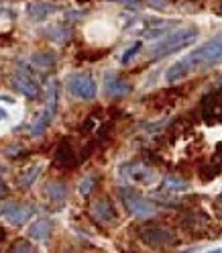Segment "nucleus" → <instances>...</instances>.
<instances>
[{"mask_svg": "<svg viewBox=\"0 0 222 253\" xmlns=\"http://www.w3.org/2000/svg\"><path fill=\"white\" fill-rule=\"evenodd\" d=\"M200 35V31L196 27H184V29H176L171 33H165L163 37L157 39L151 47H149V57L151 59H161L165 55H171L184 47H189Z\"/></svg>", "mask_w": 222, "mask_h": 253, "instance_id": "nucleus-2", "label": "nucleus"}, {"mask_svg": "<svg viewBox=\"0 0 222 253\" xmlns=\"http://www.w3.org/2000/svg\"><path fill=\"white\" fill-rule=\"evenodd\" d=\"M6 117H8V113H6V110H4V108H0V121H4Z\"/></svg>", "mask_w": 222, "mask_h": 253, "instance_id": "nucleus-24", "label": "nucleus"}, {"mask_svg": "<svg viewBox=\"0 0 222 253\" xmlns=\"http://www.w3.org/2000/svg\"><path fill=\"white\" fill-rule=\"evenodd\" d=\"M143 239L149 245H163V243L173 241V233H169L167 229H161V227H151L147 231H143Z\"/></svg>", "mask_w": 222, "mask_h": 253, "instance_id": "nucleus-13", "label": "nucleus"}, {"mask_svg": "<svg viewBox=\"0 0 222 253\" xmlns=\"http://www.w3.org/2000/svg\"><path fill=\"white\" fill-rule=\"evenodd\" d=\"M94 184H96V178H94V176H88V178H84V180H82V184H80V188H77V192H80L82 196H88V194L92 192Z\"/></svg>", "mask_w": 222, "mask_h": 253, "instance_id": "nucleus-19", "label": "nucleus"}, {"mask_svg": "<svg viewBox=\"0 0 222 253\" xmlns=\"http://www.w3.org/2000/svg\"><path fill=\"white\" fill-rule=\"evenodd\" d=\"M66 88L72 96L80 98V100H94L98 96V86L96 80L88 74V72H74L68 76Z\"/></svg>", "mask_w": 222, "mask_h": 253, "instance_id": "nucleus-5", "label": "nucleus"}, {"mask_svg": "<svg viewBox=\"0 0 222 253\" xmlns=\"http://www.w3.org/2000/svg\"><path fill=\"white\" fill-rule=\"evenodd\" d=\"M51 231H53V225H51V220H47V218H37L35 223H31V227L27 229L31 239L39 241V243H45L47 239H49Z\"/></svg>", "mask_w": 222, "mask_h": 253, "instance_id": "nucleus-11", "label": "nucleus"}, {"mask_svg": "<svg viewBox=\"0 0 222 253\" xmlns=\"http://www.w3.org/2000/svg\"><path fill=\"white\" fill-rule=\"evenodd\" d=\"M118 173H120L124 180H129V182H133V184H145V186L153 184L155 178H157L155 169H151V168L145 166V164H139V162L122 164V166L118 168Z\"/></svg>", "mask_w": 222, "mask_h": 253, "instance_id": "nucleus-6", "label": "nucleus"}, {"mask_svg": "<svg viewBox=\"0 0 222 253\" xmlns=\"http://www.w3.org/2000/svg\"><path fill=\"white\" fill-rule=\"evenodd\" d=\"M55 10H57V6L51 2H31L27 6V14L31 21H45L47 17H51Z\"/></svg>", "mask_w": 222, "mask_h": 253, "instance_id": "nucleus-12", "label": "nucleus"}, {"mask_svg": "<svg viewBox=\"0 0 222 253\" xmlns=\"http://www.w3.org/2000/svg\"><path fill=\"white\" fill-rule=\"evenodd\" d=\"M21 151H23L21 145H14V147H6V149H4V155L12 157V155H17V153H21Z\"/></svg>", "mask_w": 222, "mask_h": 253, "instance_id": "nucleus-22", "label": "nucleus"}, {"mask_svg": "<svg viewBox=\"0 0 222 253\" xmlns=\"http://www.w3.org/2000/svg\"><path fill=\"white\" fill-rule=\"evenodd\" d=\"M141 45H143L141 41H135V43L129 47V49H126V51L122 53V57H120V63H124V66H126V63H129V61H131V59H133V57H135V55L141 51Z\"/></svg>", "mask_w": 222, "mask_h": 253, "instance_id": "nucleus-18", "label": "nucleus"}, {"mask_svg": "<svg viewBox=\"0 0 222 253\" xmlns=\"http://www.w3.org/2000/svg\"><path fill=\"white\" fill-rule=\"evenodd\" d=\"M27 241H17V245H12V251H33V245H25Z\"/></svg>", "mask_w": 222, "mask_h": 253, "instance_id": "nucleus-21", "label": "nucleus"}, {"mask_svg": "<svg viewBox=\"0 0 222 253\" xmlns=\"http://www.w3.org/2000/svg\"><path fill=\"white\" fill-rule=\"evenodd\" d=\"M41 166H31L29 169H25L23 173H21V178H19V188H23V190H27V188H31L35 184V180L39 178V173H41Z\"/></svg>", "mask_w": 222, "mask_h": 253, "instance_id": "nucleus-17", "label": "nucleus"}, {"mask_svg": "<svg viewBox=\"0 0 222 253\" xmlns=\"http://www.w3.org/2000/svg\"><path fill=\"white\" fill-rule=\"evenodd\" d=\"M45 192H47V198H49L51 202H63L68 198V186L63 182H49Z\"/></svg>", "mask_w": 222, "mask_h": 253, "instance_id": "nucleus-15", "label": "nucleus"}, {"mask_svg": "<svg viewBox=\"0 0 222 253\" xmlns=\"http://www.w3.org/2000/svg\"><path fill=\"white\" fill-rule=\"evenodd\" d=\"M161 188L165 190V192L173 194V192H184V190L189 188V182L187 180H182L178 176H165L163 182H161Z\"/></svg>", "mask_w": 222, "mask_h": 253, "instance_id": "nucleus-16", "label": "nucleus"}, {"mask_svg": "<svg viewBox=\"0 0 222 253\" xmlns=\"http://www.w3.org/2000/svg\"><path fill=\"white\" fill-rule=\"evenodd\" d=\"M220 59H222V33L210 37L200 47H196L192 53H187L180 61L171 63V66L165 70V82L167 84L182 82L189 74L204 70V68H210V66H214V63H218Z\"/></svg>", "mask_w": 222, "mask_h": 253, "instance_id": "nucleus-1", "label": "nucleus"}, {"mask_svg": "<svg viewBox=\"0 0 222 253\" xmlns=\"http://www.w3.org/2000/svg\"><path fill=\"white\" fill-rule=\"evenodd\" d=\"M133 90V86L120 78L116 72H106L104 74V92L108 94L110 98H122V96H129Z\"/></svg>", "mask_w": 222, "mask_h": 253, "instance_id": "nucleus-8", "label": "nucleus"}, {"mask_svg": "<svg viewBox=\"0 0 222 253\" xmlns=\"http://www.w3.org/2000/svg\"><path fill=\"white\" fill-rule=\"evenodd\" d=\"M92 216L98 220V223L102 225H108V223H112V220L116 218V211L112 207V202H110L106 196H100L96 202L92 204Z\"/></svg>", "mask_w": 222, "mask_h": 253, "instance_id": "nucleus-10", "label": "nucleus"}, {"mask_svg": "<svg viewBox=\"0 0 222 253\" xmlns=\"http://www.w3.org/2000/svg\"><path fill=\"white\" fill-rule=\"evenodd\" d=\"M31 214H33V207H31V204L14 202V200H6V202L0 204V216L4 220H8V223L14 227L25 225L31 218Z\"/></svg>", "mask_w": 222, "mask_h": 253, "instance_id": "nucleus-7", "label": "nucleus"}, {"mask_svg": "<svg viewBox=\"0 0 222 253\" xmlns=\"http://www.w3.org/2000/svg\"><path fill=\"white\" fill-rule=\"evenodd\" d=\"M57 102H59V90H57V82L53 80L49 84V92H47V100H45V106L41 108L39 117L31 123V137H41L47 129H49V125L53 123L55 119V113H57Z\"/></svg>", "mask_w": 222, "mask_h": 253, "instance_id": "nucleus-3", "label": "nucleus"}, {"mask_svg": "<svg viewBox=\"0 0 222 253\" xmlns=\"http://www.w3.org/2000/svg\"><path fill=\"white\" fill-rule=\"evenodd\" d=\"M216 204H222V192H220V196L216 198Z\"/></svg>", "mask_w": 222, "mask_h": 253, "instance_id": "nucleus-25", "label": "nucleus"}, {"mask_svg": "<svg viewBox=\"0 0 222 253\" xmlns=\"http://www.w3.org/2000/svg\"><path fill=\"white\" fill-rule=\"evenodd\" d=\"M4 194H6V186L2 180H0V196H4Z\"/></svg>", "mask_w": 222, "mask_h": 253, "instance_id": "nucleus-23", "label": "nucleus"}, {"mask_svg": "<svg viewBox=\"0 0 222 253\" xmlns=\"http://www.w3.org/2000/svg\"><path fill=\"white\" fill-rule=\"evenodd\" d=\"M106 2H116V4H122V6H131V8H139L141 2L139 0H106Z\"/></svg>", "mask_w": 222, "mask_h": 253, "instance_id": "nucleus-20", "label": "nucleus"}, {"mask_svg": "<svg viewBox=\"0 0 222 253\" xmlns=\"http://www.w3.org/2000/svg\"><path fill=\"white\" fill-rule=\"evenodd\" d=\"M57 61V53L53 49H45V51H35L31 55V63L35 68H41V70H47V68H53Z\"/></svg>", "mask_w": 222, "mask_h": 253, "instance_id": "nucleus-14", "label": "nucleus"}, {"mask_svg": "<svg viewBox=\"0 0 222 253\" xmlns=\"http://www.w3.org/2000/svg\"><path fill=\"white\" fill-rule=\"evenodd\" d=\"M118 192H120V200L124 204V209L135 218H151L159 212V207H157V204H153L149 198L141 196L139 192H135L131 188H120Z\"/></svg>", "mask_w": 222, "mask_h": 253, "instance_id": "nucleus-4", "label": "nucleus"}, {"mask_svg": "<svg viewBox=\"0 0 222 253\" xmlns=\"http://www.w3.org/2000/svg\"><path fill=\"white\" fill-rule=\"evenodd\" d=\"M10 82H12V86L17 88L21 94H25L27 98H39L41 96V88H39V84H37V80L31 74H27V72H17V74H12L10 76Z\"/></svg>", "mask_w": 222, "mask_h": 253, "instance_id": "nucleus-9", "label": "nucleus"}]
</instances>
